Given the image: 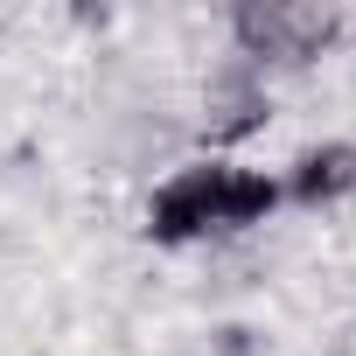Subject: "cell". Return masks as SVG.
I'll return each instance as SVG.
<instances>
[{
  "label": "cell",
  "instance_id": "1",
  "mask_svg": "<svg viewBox=\"0 0 356 356\" xmlns=\"http://www.w3.org/2000/svg\"><path fill=\"white\" fill-rule=\"evenodd\" d=\"M280 175L238 154H182L161 182L140 196V238L154 252H196V245H238L259 238L280 217Z\"/></svg>",
  "mask_w": 356,
  "mask_h": 356
},
{
  "label": "cell",
  "instance_id": "2",
  "mask_svg": "<svg viewBox=\"0 0 356 356\" xmlns=\"http://www.w3.org/2000/svg\"><path fill=\"white\" fill-rule=\"evenodd\" d=\"M217 29L231 56H245L266 77H286V70H314L321 56H335L349 35V15L335 0H231Z\"/></svg>",
  "mask_w": 356,
  "mask_h": 356
},
{
  "label": "cell",
  "instance_id": "3",
  "mask_svg": "<svg viewBox=\"0 0 356 356\" xmlns=\"http://www.w3.org/2000/svg\"><path fill=\"white\" fill-rule=\"evenodd\" d=\"M182 126H189L196 154H238L252 133H266V126H273V77L224 49V56L203 70L196 105H189V119H182Z\"/></svg>",
  "mask_w": 356,
  "mask_h": 356
},
{
  "label": "cell",
  "instance_id": "4",
  "mask_svg": "<svg viewBox=\"0 0 356 356\" xmlns=\"http://www.w3.org/2000/svg\"><path fill=\"white\" fill-rule=\"evenodd\" d=\"M273 175H280V203H286V210L328 217V210H342V203L356 196V140H342V133L307 140V147H293V161L273 168Z\"/></svg>",
  "mask_w": 356,
  "mask_h": 356
},
{
  "label": "cell",
  "instance_id": "5",
  "mask_svg": "<svg viewBox=\"0 0 356 356\" xmlns=\"http://www.w3.org/2000/svg\"><path fill=\"white\" fill-rule=\"evenodd\" d=\"M210 356H266V335L245 321H224V328H210Z\"/></svg>",
  "mask_w": 356,
  "mask_h": 356
},
{
  "label": "cell",
  "instance_id": "6",
  "mask_svg": "<svg viewBox=\"0 0 356 356\" xmlns=\"http://www.w3.org/2000/svg\"><path fill=\"white\" fill-rule=\"evenodd\" d=\"M307 356H349V349H335V342H328V349H307Z\"/></svg>",
  "mask_w": 356,
  "mask_h": 356
},
{
  "label": "cell",
  "instance_id": "7",
  "mask_svg": "<svg viewBox=\"0 0 356 356\" xmlns=\"http://www.w3.org/2000/svg\"><path fill=\"white\" fill-rule=\"evenodd\" d=\"M0 42H8V15H0Z\"/></svg>",
  "mask_w": 356,
  "mask_h": 356
}]
</instances>
